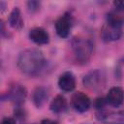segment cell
Masks as SVG:
<instances>
[{"mask_svg": "<svg viewBox=\"0 0 124 124\" xmlns=\"http://www.w3.org/2000/svg\"><path fill=\"white\" fill-rule=\"evenodd\" d=\"M107 103H108V102H107V99L99 98V99H97V100H96L95 105H96V108L100 110V109H103V108H105V106H106V104H107Z\"/></svg>", "mask_w": 124, "mask_h": 124, "instance_id": "e0dca14e", "label": "cell"}, {"mask_svg": "<svg viewBox=\"0 0 124 124\" xmlns=\"http://www.w3.org/2000/svg\"><path fill=\"white\" fill-rule=\"evenodd\" d=\"M101 36L107 42L117 41L122 36V28L119 26L106 23L101 29Z\"/></svg>", "mask_w": 124, "mask_h": 124, "instance_id": "8992f818", "label": "cell"}, {"mask_svg": "<svg viewBox=\"0 0 124 124\" xmlns=\"http://www.w3.org/2000/svg\"><path fill=\"white\" fill-rule=\"evenodd\" d=\"M97 118L105 124H124V111H108L100 109L96 113Z\"/></svg>", "mask_w": 124, "mask_h": 124, "instance_id": "277c9868", "label": "cell"}, {"mask_svg": "<svg viewBox=\"0 0 124 124\" xmlns=\"http://www.w3.org/2000/svg\"><path fill=\"white\" fill-rule=\"evenodd\" d=\"M83 84L90 90H100L106 84V76L101 70H92L84 76Z\"/></svg>", "mask_w": 124, "mask_h": 124, "instance_id": "3957f363", "label": "cell"}, {"mask_svg": "<svg viewBox=\"0 0 124 124\" xmlns=\"http://www.w3.org/2000/svg\"><path fill=\"white\" fill-rule=\"evenodd\" d=\"M2 124H16V122L12 117H5L2 121Z\"/></svg>", "mask_w": 124, "mask_h": 124, "instance_id": "d6986e66", "label": "cell"}, {"mask_svg": "<svg viewBox=\"0 0 124 124\" xmlns=\"http://www.w3.org/2000/svg\"><path fill=\"white\" fill-rule=\"evenodd\" d=\"M40 5H41V3L38 2V1H29V2H27V8L32 13L37 12L40 9Z\"/></svg>", "mask_w": 124, "mask_h": 124, "instance_id": "2e32d148", "label": "cell"}, {"mask_svg": "<svg viewBox=\"0 0 124 124\" xmlns=\"http://www.w3.org/2000/svg\"><path fill=\"white\" fill-rule=\"evenodd\" d=\"M124 101V90L119 86H113L108 90L107 95V102L113 106L119 107Z\"/></svg>", "mask_w": 124, "mask_h": 124, "instance_id": "ba28073f", "label": "cell"}, {"mask_svg": "<svg viewBox=\"0 0 124 124\" xmlns=\"http://www.w3.org/2000/svg\"><path fill=\"white\" fill-rule=\"evenodd\" d=\"M58 86L61 90L70 92L75 89L76 87V78L75 76L71 72L63 73L58 79Z\"/></svg>", "mask_w": 124, "mask_h": 124, "instance_id": "30bf717a", "label": "cell"}, {"mask_svg": "<svg viewBox=\"0 0 124 124\" xmlns=\"http://www.w3.org/2000/svg\"><path fill=\"white\" fill-rule=\"evenodd\" d=\"M26 95H27V92L24 86H22L21 84H17V83L14 84L10 88V91L8 93L9 99L17 106L21 105L24 102Z\"/></svg>", "mask_w": 124, "mask_h": 124, "instance_id": "52a82bcc", "label": "cell"}, {"mask_svg": "<svg viewBox=\"0 0 124 124\" xmlns=\"http://www.w3.org/2000/svg\"><path fill=\"white\" fill-rule=\"evenodd\" d=\"M40 124H57V123L50 119H44V120H42V122Z\"/></svg>", "mask_w": 124, "mask_h": 124, "instance_id": "ffe728a7", "label": "cell"}, {"mask_svg": "<svg viewBox=\"0 0 124 124\" xmlns=\"http://www.w3.org/2000/svg\"><path fill=\"white\" fill-rule=\"evenodd\" d=\"M72 49L78 63L86 64L92 55L93 46L89 40L83 38H75L72 41Z\"/></svg>", "mask_w": 124, "mask_h": 124, "instance_id": "7a4b0ae2", "label": "cell"}, {"mask_svg": "<svg viewBox=\"0 0 124 124\" xmlns=\"http://www.w3.org/2000/svg\"><path fill=\"white\" fill-rule=\"evenodd\" d=\"M46 59L43 52L36 48L23 50L17 58V67L23 74L37 75L45 66Z\"/></svg>", "mask_w": 124, "mask_h": 124, "instance_id": "6da1fadb", "label": "cell"}, {"mask_svg": "<svg viewBox=\"0 0 124 124\" xmlns=\"http://www.w3.org/2000/svg\"><path fill=\"white\" fill-rule=\"evenodd\" d=\"M107 23L121 27L124 23V16L116 12H110L107 15Z\"/></svg>", "mask_w": 124, "mask_h": 124, "instance_id": "9a60e30c", "label": "cell"}, {"mask_svg": "<svg viewBox=\"0 0 124 124\" xmlns=\"http://www.w3.org/2000/svg\"><path fill=\"white\" fill-rule=\"evenodd\" d=\"M113 6L119 12L124 11V0H122V1H114L113 2Z\"/></svg>", "mask_w": 124, "mask_h": 124, "instance_id": "ac0fdd59", "label": "cell"}, {"mask_svg": "<svg viewBox=\"0 0 124 124\" xmlns=\"http://www.w3.org/2000/svg\"><path fill=\"white\" fill-rule=\"evenodd\" d=\"M71 102H72L74 108L79 112H84L88 110L91 106V101L89 97L81 91H78L74 93L72 96Z\"/></svg>", "mask_w": 124, "mask_h": 124, "instance_id": "5b68a950", "label": "cell"}, {"mask_svg": "<svg viewBox=\"0 0 124 124\" xmlns=\"http://www.w3.org/2000/svg\"><path fill=\"white\" fill-rule=\"evenodd\" d=\"M29 38L37 45H46L49 41L47 32L42 27H34L29 32Z\"/></svg>", "mask_w": 124, "mask_h": 124, "instance_id": "8fae6325", "label": "cell"}, {"mask_svg": "<svg viewBox=\"0 0 124 124\" xmlns=\"http://www.w3.org/2000/svg\"><path fill=\"white\" fill-rule=\"evenodd\" d=\"M71 26V18L68 16H63L59 17L55 22V30L57 35L61 38H67L70 34Z\"/></svg>", "mask_w": 124, "mask_h": 124, "instance_id": "9c48e42d", "label": "cell"}, {"mask_svg": "<svg viewBox=\"0 0 124 124\" xmlns=\"http://www.w3.org/2000/svg\"><path fill=\"white\" fill-rule=\"evenodd\" d=\"M67 108V101L64 96L62 95H57L53 98L49 105V108L52 112L54 113H60L64 111Z\"/></svg>", "mask_w": 124, "mask_h": 124, "instance_id": "4fadbf2b", "label": "cell"}, {"mask_svg": "<svg viewBox=\"0 0 124 124\" xmlns=\"http://www.w3.org/2000/svg\"><path fill=\"white\" fill-rule=\"evenodd\" d=\"M47 99H48V90L46 87L40 86V87H37L33 91L32 100H33L34 105L38 108H42L45 105V103L46 102Z\"/></svg>", "mask_w": 124, "mask_h": 124, "instance_id": "7c38bea8", "label": "cell"}, {"mask_svg": "<svg viewBox=\"0 0 124 124\" xmlns=\"http://www.w3.org/2000/svg\"><path fill=\"white\" fill-rule=\"evenodd\" d=\"M9 23L10 25L15 29H21L23 26V19L20 14V10L16 7L13 9V11L10 14L9 16Z\"/></svg>", "mask_w": 124, "mask_h": 124, "instance_id": "5bb4252c", "label": "cell"}]
</instances>
